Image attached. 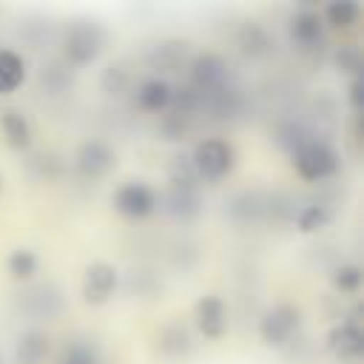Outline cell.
Segmentation results:
<instances>
[{
    "label": "cell",
    "instance_id": "29",
    "mask_svg": "<svg viewBox=\"0 0 364 364\" xmlns=\"http://www.w3.org/2000/svg\"><path fill=\"white\" fill-rule=\"evenodd\" d=\"M358 282H361L358 267H338L336 270V284L341 290H353V287H358Z\"/></svg>",
    "mask_w": 364,
    "mask_h": 364
},
{
    "label": "cell",
    "instance_id": "21",
    "mask_svg": "<svg viewBox=\"0 0 364 364\" xmlns=\"http://www.w3.org/2000/svg\"><path fill=\"white\" fill-rule=\"evenodd\" d=\"M23 82V60L14 51H0V94L14 91Z\"/></svg>",
    "mask_w": 364,
    "mask_h": 364
},
{
    "label": "cell",
    "instance_id": "13",
    "mask_svg": "<svg viewBox=\"0 0 364 364\" xmlns=\"http://www.w3.org/2000/svg\"><path fill=\"white\" fill-rule=\"evenodd\" d=\"M236 43H239V51L247 57H264L270 51V34L259 23H245L239 28Z\"/></svg>",
    "mask_w": 364,
    "mask_h": 364
},
{
    "label": "cell",
    "instance_id": "28",
    "mask_svg": "<svg viewBox=\"0 0 364 364\" xmlns=\"http://www.w3.org/2000/svg\"><path fill=\"white\" fill-rule=\"evenodd\" d=\"M355 14H358V6L355 3H333L327 9L330 23H336V26H350L355 20Z\"/></svg>",
    "mask_w": 364,
    "mask_h": 364
},
{
    "label": "cell",
    "instance_id": "11",
    "mask_svg": "<svg viewBox=\"0 0 364 364\" xmlns=\"http://www.w3.org/2000/svg\"><path fill=\"white\" fill-rule=\"evenodd\" d=\"M330 347L333 353L341 358V361H358L361 358V350H364V336L355 324H341L330 333Z\"/></svg>",
    "mask_w": 364,
    "mask_h": 364
},
{
    "label": "cell",
    "instance_id": "4",
    "mask_svg": "<svg viewBox=\"0 0 364 364\" xmlns=\"http://www.w3.org/2000/svg\"><path fill=\"white\" fill-rule=\"evenodd\" d=\"M296 168L304 179H324L336 171V154L330 145L318 142V139H310L307 145H301L296 154Z\"/></svg>",
    "mask_w": 364,
    "mask_h": 364
},
{
    "label": "cell",
    "instance_id": "25",
    "mask_svg": "<svg viewBox=\"0 0 364 364\" xmlns=\"http://www.w3.org/2000/svg\"><path fill=\"white\" fill-rule=\"evenodd\" d=\"M128 80H131L128 68H125L122 63H117V65L105 68V74H102V88H105L108 94H119V91H125Z\"/></svg>",
    "mask_w": 364,
    "mask_h": 364
},
{
    "label": "cell",
    "instance_id": "23",
    "mask_svg": "<svg viewBox=\"0 0 364 364\" xmlns=\"http://www.w3.org/2000/svg\"><path fill=\"white\" fill-rule=\"evenodd\" d=\"M168 208H171V213H176V216H193V213L199 210L196 188L173 185V188H171V193H168Z\"/></svg>",
    "mask_w": 364,
    "mask_h": 364
},
{
    "label": "cell",
    "instance_id": "18",
    "mask_svg": "<svg viewBox=\"0 0 364 364\" xmlns=\"http://www.w3.org/2000/svg\"><path fill=\"white\" fill-rule=\"evenodd\" d=\"M171 97H173L171 85L162 82V80H148V82H142L139 91H136V102H139L145 111H162V108H168Z\"/></svg>",
    "mask_w": 364,
    "mask_h": 364
},
{
    "label": "cell",
    "instance_id": "24",
    "mask_svg": "<svg viewBox=\"0 0 364 364\" xmlns=\"http://www.w3.org/2000/svg\"><path fill=\"white\" fill-rule=\"evenodd\" d=\"M3 131H6L11 145H26L28 142V122L17 111H6L3 114Z\"/></svg>",
    "mask_w": 364,
    "mask_h": 364
},
{
    "label": "cell",
    "instance_id": "6",
    "mask_svg": "<svg viewBox=\"0 0 364 364\" xmlns=\"http://www.w3.org/2000/svg\"><path fill=\"white\" fill-rule=\"evenodd\" d=\"M191 77H193V88L199 94H210V91H222L228 88V68L219 57L205 54L199 60H193L191 65Z\"/></svg>",
    "mask_w": 364,
    "mask_h": 364
},
{
    "label": "cell",
    "instance_id": "8",
    "mask_svg": "<svg viewBox=\"0 0 364 364\" xmlns=\"http://www.w3.org/2000/svg\"><path fill=\"white\" fill-rule=\"evenodd\" d=\"M154 202H156L154 199V191L148 185H142V182H128L114 196L117 210H122L128 216H145V213H151L154 210Z\"/></svg>",
    "mask_w": 364,
    "mask_h": 364
},
{
    "label": "cell",
    "instance_id": "5",
    "mask_svg": "<svg viewBox=\"0 0 364 364\" xmlns=\"http://www.w3.org/2000/svg\"><path fill=\"white\" fill-rule=\"evenodd\" d=\"M296 330H299V310L290 304H279L262 318V338L273 347L287 344Z\"/></svg>",
    "mask_w": 364,
    "mask_h": 364
},
{
    "label": "cell",
    "instance_id": "1",
    "mask_svg": "<svg viewBox=\"0 0 364 364\" xmlns=\"http://www.w3.org/2000/svg\"><path fill=\"white\" fill-rule=\"evenodd\" d=\"M102 46H105V31L94 20H77L65 28L63 51H65V60L71 65H85V63L97 60Z\"/></svg>",
    "mask_w": 364,
    "mask_h": 364
},
{
    "label": "cell",
    "instance_id": "16",
    "mask_svg": "<svg viewBox=\"0 0 364 364\" xmlns=\"http://www.w3.org/2000/svg\"><path fill=\"white\" fill-rule=\"evenodd\" d=\"M196 316H199V324H202V330L208 333V336H219L222 330H225V304H222V299H216V296H205L199 304H196Z\"/></svg>",
    "mask_w": 364,
    "mask_h": 364
},
{
    "label": "cell",
    "instance_id": "30",
    "mask_svg": "<svg viewBox=\"0 0 364 364\" xmlns=\"http://www.w3.org/2000/svg\"><path fill=\"white\" fill-rule=\"evenodd\" d=\"M336 60H338V65H341L344 71H358V65H361V60H358V51H353V48H341Z\"/></svg>",
    "mask_w": 364,
    "mask_h": 364
},
{
    "label": "cell",
    "instance_id": "7",
    "mask_svg": "<svg viewBox=\"0 0 364 364\" xmlns=\"http://www.w3.org/2000/svg\"><path fill=\"white\" fill-rule=\"evenodd\" d=\"M111 165H114V154H111V148H108L105 142H100V139H91V142H85V145L77 151V168H80L85 176H91V179L105 176V173L111 171Z\"/></svg>",
    "mask_w": 364,
    "mask_h": 364
},
{
    "label": "cell",
    "instance_id": "3",
    "mask_svg": "<svg viewBox=\"0 0 364 364\" xmlns=\"http://www.w3.org/2000/svg\"><path fill=\"white\" fill-rule=\"evenodd\" d=\"M233 165V151L228 142L222 139H205L196 145V154H193V168L199 176H208V179H219L230 171Z\"/></svg>",
    "mask_w": 364,
    "mask_h": 364
},
{
    "label": "cell",
    "instance_id": "20",
    "mask_svg": "<svg viewBox=\"0 0 364 364\" xmlns=\"http://www.w3.org/2000/svg\"><path fill=\"white\" fill-rule=\"evenodd\" d=\"M128 293L136 299H154L162 293V282L151 270H131L128 273Z\"/></svg>",
    "mask_w": 364,
    "mask_h": 364
},
{
    "label": "cell",
    "instance_id": "15",
    "mask_svg": "<svg viewBox=\"0 0 364 364\" xmlns=\"http://www.w3.org/2000/svg\"><path fill=\"white\" fill-rule=\"evenodd\" d=\"M46 355H48V338H46L43 333L31 330V333L20 336L17 350H14L17 364H43V361H46Z\"/></svg>",
    "mask_w": 364,
    "mask_h": 364
},
{
    "label": "cell",
    "instance_id": "2",
    "mask_svg": "<svg viewBox=\"0 0 364 364\" xmlns=\"http://www.w3.org/2000/svg\"><path fill=\"white\" fill-rule=\"evenodd\" d=\"M20 310L26 316H31L34 321H51L60 316L63 310V293L57 284L46 282V284H34L26 293H20Z\"/></svg>",
    "mask_w": 364,
    "mask_h": 364
},
{
    "label": "cell",
    "instance_id": "27",
    "mask_svg": "<svg viewBox=\"0 0 364 364\" xmlns=\"http://www.w3.org/2000/svg\"><path fill=\"white\" fill-rule=\"evenodd\" d=\"M324 222H327V210L321 205H307V208L299 210V228L301 230H316Z\"/></svg>",
    "mask_w": 364,
    "mask_h": 364
},
{
    "label": "cell",
    "instance_id": "12",
    "mask_svg": "<svg viewBox=\"0 0 364 364\" xmlns=\"http://www.w3.org/2000/svg\"><path fill=\"white\" fill-rule=\"evenodd\" d=\"M191 336L182 324H165L159 333H156V350L165 355V358H182L191 353Z\"/></svg>",
    "mask_w": 364,
    "mask_h": 364
},
{
    "label": "cell",
    "instance_id": "10",
    "mask_svg": "<svg viewBox=\"0 0 364 364\" xmlns=\"http://www.w3.org/2000/svg\"><path fill=\"white\" fill-rule=\"evenodd\" d=\"M188 60V46L179 40H162L148 51V65L156 71H179Z\"/></svg>",
    "mask_w": 364,
    "mask_h": 364
},
{
    "label": "cell",
    "instance_id": "17",
    "mask_svg": "<svg viewBox=\"0 0 364 364\" xmlns=\"http://www.w3.org/2000/svg\"><path fill=\"white\" fill-rule=\"evenodd\" d=\"M293 40L299 43L301 51H316L321 48V28L316 14H299L293 20Z\"/></svg>",
    "mask_w": 364,
    "mask_h": 364
},
{
    "label": "cell",
    "instance_id": "9",
    "mask_svg": "<svg viewBox=\"0 0 364 364\" xmlns=\"http://www.w3.org/2000/svg\"><path fill=\"white\" fill-rule=\"evenodd\" d=\"M114 287H117V273H114V267L97 262V264H91V267L85 270L82 296H85L88 301H94V304L105 301V299L114 293Z\"/></svg>",
    "mask_w": 364,
    "mask_h": 364
},
{
    "label": "cell",
    "instance_id": "19",
    "mask_svg": "<svg viewBox=\"0 0 364 364\" xmlns=\"http://www.w3.org/2000/svg\"><path fill=\"white\" fill-rule=\"evenodd\" d=\"M40 88L46 94H63L71 88V68L63 63H46L40 68Z\"/></svg>",
    "mask_w": 364,
    "mask_h": 364
},
{
    "label": "cell",
    "instance_id": "26",
    "mask_svg": "<svg viewBox=\"0 0 364 364\" xmlns=\"http://www.w3.org/2000/svg\"><path fill=\"white\" fill-rule=\"evenodd\" d=\"M34 267H37V259H34L31 250H17V253H11V259H9V273L17 276V279L31 276Z\"/></svg>",
    "mask_w": 364,
    "mask_h": 364
},
{
    "label": "cell",
    "instance_id": "14",
    "mask_svg": "<svg viewBox=\"0 0 364 364\" xmlns=\"http://www.w3.org/2000/svg\"><path fill=\"white\" fill-rule=\"evenodd\" d=\"M267 199L270 196H262L259 191H245L230 202V216L239 222H253L262 213H267Z\"/></svg>",
    "mask_w": 364,
    "mask_h": 364
},
{
    "label": "cell",
    "instance_id": "22",
    "mask_svg": "<svg viewBox=\"0 0 364 364\" xmlns=\"http://www.w3.org/2000/svg\"><path fill=\"white\" fill-rule=\"evenodd\" d=\"M17 34H20V40L28 43L31 48H43V46L51 40V23L43 20V17H28V20H20Z\"/></svg>",
    "mask_w": 364,
    "mask_h": 364
}]
</instances>
